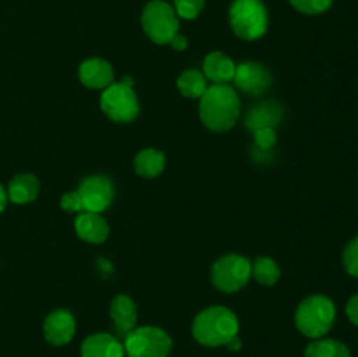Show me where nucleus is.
Masks as SVG:
<instances>
[{
  "label": "nucleus",
  "mask_w": 358,
  "mask_h": 357,
  "mask_svg": "<svg viewBox=\"0 0 358 357\" xmlns=\"http://www.w3.org/2000/svg\"><path fill=\"white\" fill-rule=\"evenodd\" d=\"M76 335V321L66 310H55L44 322V336L51 345H65Z\"/></svg>",
  "instance_id": "11"
},
{
  "label": "nucleus",
  "mask_w": 358,
  "mask_h": 357,
  "mask_svg": "<svg viewBox=\"0 0 358 357\" xmlns=\"http://www.w3.org/2000/svg\"><path fill=\"white\" fill-rule=\"evenodd\" d=\"M173 2L175 13L184 20H194L205 6V0H173Z\"/></svg>",
  "instance_id": "24"
},
{
  "label": "nucleus",
  "mask_w": 358,
  "mask_h": 357,
  "mask_svg": "<svg viewBox=\"0 0 358 357\" xmlns=\"http://www.w3.org/2000/svg\"><path fill=\"white\" fill-rule=\"evenodd\" d=\"M240 98L229 84H213L199 98V115L212 132H227L240 118Z\"/></svg>",
  "instance_id": "1"
},
{
  "label": "nucleus",
  "mask_w": 358,
  "mask_h": 357,
  "mask_svg": "<svg viewBox=\"0 0 358 357\" xmlns=\"http://www.w3.org/2000/svg\"><path fill=\"white\" fill-rule=\"evenodd\" d=\"M299 13L304 14H322L332 6V0H290Z\"/></svg>",
  "instance_id": "25"
},
{
  "label": "nucleus",
  "mask_w": 358,
  "mask_h": 357,
  "mask_svg": "<svg viewBox=\"0 0 358 357\" xmlns=\"http://www.w3.org/2000/svg\"><path fill=\"white\" fill-rule=\"evenodd\" d=\"M83 202L84 212L100 214L110 206L112 200H114V186H112L110 178L103 177V175H91L80 182L79 189H77Z\"/></svg>",
  "instance_id": "9"
},
{
  "label": "nucleus",
  "mask_w": 358,
  "mask_h": 357,
  "mask_svg": "<svg viewBox=\"0 0 358 357\" xmlns=\"http://www.w3.org/2000/svg\"><path fill=\"white\" fill-rule=\"evenodd\" d=\"M62 209L66 210V212H77L83 214V202H80V196L77 191L66 192V195L62 196Z\"/></svg>",
  "instance_id": "27"
},
{
  "label": "nucleus",
  "mask_w": 358,
  "mask_h": 357,
  "mask_svg": "<svg viewBox=\"0 0 358 357\" xmlns=\"http://www.w3.org/2000/svg\"><path fill=\"white\" fill-rule=\"evenodd\" d=\"M278 118H276V107L271 104H264L255 107L250 114L247 115V128L252 132L259 128H266V126H275Z\"/></svg>",
  "instance_id": "22"
},
{
  "label": "nucleus",
  "mask_w": 358,
  "mask_h": 357,
  "mask_svg": "<svg viewBox=\"0 0 358 357\" xmlns=\"http://www.w3.org/2000/svg\"><path fill=\"white\" fill-rule=\"evenodd\" d=\"M170 44L173 46V49H177V51H184V49H187V38H185L184 35L177 34Z\"/></svg>",
  "instance_id": "29"
},
{
  "label": "nucleus",
  "mask_w": 358,
  "mask_h": 357,
  "mask_svg": "<svg viewBox=\"0 0 358 357\" xmlns=\"http://www.w3.org/2000/svg\"><path fill=\"white\" fill-rule=\"evenodd\" d=\"M336 321V307L331 298L313 294L301 301L296 310V326L304 336L318 340L327 335Z\"/></svg>",
  "instance_id": "3"
},
{
  "label": "nucleus",
  "mask_w": 358,
  "mask_h": 357,
  "mask_svg": "<svg viewBox=\"0 0 358 357\" xmlns=\"http://www.w3.org/2000/svg\"><path fill=\"white\" fill-rule=\"evenodd\" d=\"M124 345L107 332L91 335L80 346L83 357H124Z\"/></svg>",
  "instance_id": "13"
},
{
  "label": "nucleus",
  "mask_w": 358,
  "mask_h": 357,
  "mask_svg": "<svg viewBox=\"0 0 358 357\" xmlns=\"http://www.w3.org/2000/svg\"><path fill=\"white\" fill-rule=\"evenodd\" d=\"M38 178L31 174H20L10 181L9 189H7V196L13 203L17 205H24L37 198L38 195Z\"/></svg>",
  "instance_id": "17"
},
{
  "label": "nucleus",
  "mask_w": 358,
  "mask_h": 357,
  "mask_svg": "<svg viewBox=\"0 0 358 357\" xmlns=\"http://www.w3.org/2000/svg\"><path fill=\"white\" fill-rule=\"evenodd\" d=\"M171 346L170 335L154 326L136 328L124 336V352L128 357H168Z\"/></svg>",
  "instance_id": "6"
},
{
  "label": "nucleus",
  "mask_w": 358,
  "mask_h": 357,
  "mask_svg": "<svg viewBox=\"0 0 358 357\" xmlns=\"http://www.w3.org/2000/svg\"><path fill=\"white\" fill-rule=\"evenodd\" d=\"M343 266L350 275L358 279V234L348 241L343 251Z\"/></svg>",
  "instance_id": "23"
},
{
  "label": "nucleus",
  "mask_w": 358,
  "mask_h": 357,
  "mask_svg": "<svg viewBox=\"0 0 358 357\" xmlns=\"http://www.w3.org/2000/svg\"><path fill=\"white\" fill-rule=\"evenodd\" d=\"M252 275L262 286H275L280 279V268L273 259L257 258L252 265Z\"/></svg>",
  "instance_id": "21"
},
{
  "label": "nucleus",
  "mask_w": 358,
  "mask_h": 357,
  "mask_svg": "<svg viewBox=\"0 0 358 357\" xmlns=\"http://www.w3.org/2000/svg\"><path fill=\"white\" fill-rule=\"evenodd\" d=\"M304 357H352V354L339 340L318 338L306 346Z\"/></svg>",
  "instance_id": "19"
},
{
  "label": "nucleus",
  "mask_w": 358,
  "mask_h": 357,
  "mask_svg": "<svg viewBox=\"0 0 358 357\" xmlns=\"http://www.w3.org/2000/svg\"><path fill=\"white\" fill-rule=\"evenodd\" d=\"M255 135V144H257L261 149H271L276 142V133L271 126H266V128H259L254 132Z\"/></svg>",
  "instance_id": "26"
},
{
  "label": "nucleus",
  "mask_w": 358,
  "mask_h": 357,
  "mask_svg": "<svg viewBox=\"0 0 358 357\" xmlns=\"http://www.w3.org/2000/svg\"><path fill=\"white\" fill-rule=\"evenodd\" d=\"M79 79L80 83L91 90H101L114 83V70L108 62L101 58L86 59L79 66Z\"/></svg>",
  "instance_id": "12"
},
{
  "label": "nucleus",
  "mask_w": 358,
  "mask_h": 357,
  "mask_svg": "<svg viewBox=\"0 0 358 357\" xmlns=\"http://www.w3.org/2000/svg\"><path fill=\"white\" fill-rule=\"evenodd\" d=\"M142 27L156 44H170L178 34V18L173 7L163 0H152L142 13Z\"/></svg>",
  "instance_id": "5"
},
{
  "label": "nucleus",
  "mask_w": 358,
  "mask_h": 357,
  "mask_svg": "<svg viewBox=\"0 0 358 357\" xmlns=\"http://www.w3.org/2000/svg\"><path fill=\"white\" fill-rule=\"evenodd\" d=\"M164 164H166V158L157 149L140 150L135 156V161H133L136 174L145 178L157 177L164 170Z\"/></svg>",
  "instance_id": "18"
},
{
  "label": "nucleus",
  "mask_w": 358,
  "mask_h": 357,
  "mask_svg": "<svg viewBox=\"0 0 358 357\" xmlns=\"http://www.w3.org/2000/svg\"><path fill=\"white\" fill-rule=\"evenodd\" d=\"M6 203H7V192L3 191V188L0 186V212L6 209Z\"/></svg>",
  "instance_id": "30"
},
{
  "label": "nucleus",
  "mask_w": 358,
  "mask_h": 357,
  "mask_svg": "<svg viewBox=\"0 0 358 357\" xmlns=\"http://www.w3.org/2000/svg\"><path fill=\"white\" fill-rule=\"evenodd\" d=\"M346 315H348L350 322L358 328V294L352 296L346 303Z\"/></svg>",
  "instance_id": "28"
},
{
  "label": "nucleus",
  "mask_w": 358,
  "mask_h": 357,
  "mask_svg": "<svg viewBox=\"0 0 358 357\" xmlns=\"http://www.w3.org/2000/svg\"><path fill=\"white\" fill-rule=\"evenodd\" d=\"M76 231L80 240L90 244H101L108 237V224L100 214L83 212L76 219Z\"/></svg>",
  "instance_id": "16"
},
{
  "label": "nucleus",
  "mask_w": 358,
  "mask_h": 357,
  "mask_svg": "<svg viewBox=\"0 0 358 357\" xmlns=\"http://www.w3.org/2000/svg\"><path fill=\"white\" fill-rule=\"evenodd\" d=\"M234 34L245 41H257L268 30V10L262 0H234L229 9Z\"/></svg>",
  "instance_id": "4"
},
{
  "label": "nucleus",
  "mask_w": 358,
  "mask_h": 357,
  "mask_svg": "<svg viewBox=\"0 0 358 357\" xmlns=\"http://www.w3.org/2000/svg\"><path fill=\"white\" fill-rule=\"evenodd\" d=\"M252 276V262L238 254H227L217 259L212 266V282L224 293L243 289Z\"/></svg>",
  "instance_id": "7"
},
{
  "label": "nucleus",
  "mask_w": 358,
  "mask_h": 357,
  "mask_svg": "<svg viewBox=\"0 0 358 357\" xmlns=\"http://www.w3.org/2000/svg\"><path fill=\"white\" fill-rule=\"evenodd\" d=\"M100 107L112 121L129 122L138 114V100L131 86L124 83H112L101 93Z\"/></svg>",
  "instance_id": "8"
},
{
  "label": "nucleus",
  "mask_w": 358,
  "mask_h": 357,
  "mask_svg": "<svg viewBox=\"0 0 358 357\" xmlns=\"http://www.w3.org/2000/svg\"><path fill=\"white\" fill-rule=\"evenodd\" d=\"M236 65L227 55L213 51L203 59V76L213 84H229L234 79Z\"/></svg>",
  "instance_id": "14"
},
{
  "label": "nucleus",
  "mask_w": 358,
  "mask_h": 357,
  "mask_svg": "<svg viewBox=\"0 0 358 357\" xmlns=\"http://www.w3.org/2000/svg\"><path fill=\"white\" fill-rule=\"evenodd\" d=\"M238 318L226 307L205 308L192 322V335L201 345H227L238 336Z\"/></svg>",
  "instance_id": "2"
},
{
  "label": "nucleus",
  "mask_w": 358,
  "mask_h": 357,
  "mask_svg": "<svg viewBox=\"0 0 358 357\" xmlns=\"http://www.w3.org/2000/svg\"><path fill=\"white\" fill-rule=\"evenodd\" d=\"M233 80L245 93L262 94L271 86V74L261 63L245 62L236 65V72H234Z\"/></svg>",
  "instance_id": "10"
},
{
  "label": "nucleus",
  "mask_w": 358,
  "mask_h": 357,
  "mask_svg": "<svg viewBox=\"0 0 358 357\" xmlns=\"http://www.w3.org/2000/svg\"><path fill=\"white\" fill-rule=\"evenodd\" d=\"M180 93L187 98H201L206 91V77L199 70H185L177 79Z\"/></svg>",
  "instance_id": "20"
},
{
  "label": "nucleus",
  "mask_w": 358,
  "mask_h": 357,
  "mask_svg": "<svg viewBox=\"0 0 358 357\" xmlns=\"http://www.w3.org/2000/svg\"><path fill=\"white\" fill-rule=\"evenodd\" d=\"M110 317L119 336H126L136 326V307L126 294H119L110 303Z\"/></svg>",
  "instance_id": "15"
}]
</instances>
